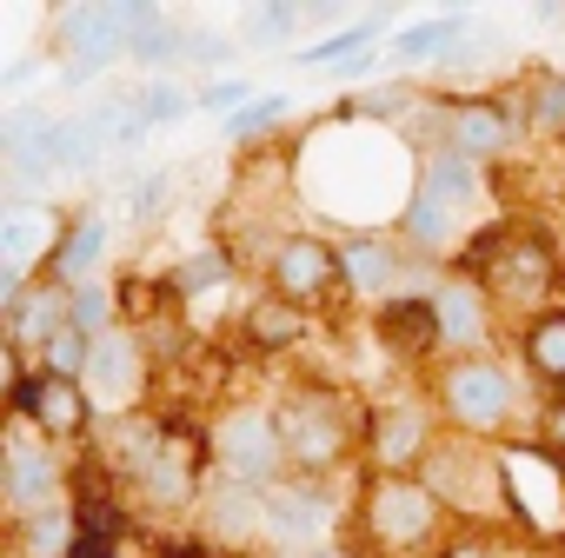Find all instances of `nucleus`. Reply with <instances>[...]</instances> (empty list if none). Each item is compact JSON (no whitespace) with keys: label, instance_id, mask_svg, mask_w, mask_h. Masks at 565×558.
<instances>
[{"label":"nucleus","instance_id":"f257e3e1","mask_svg":"<svg viewBox=\"0 0 565 558\" xmlns=\"http://www.w3.org/2000/svg\"><path fill=\"white\" fill-rule=\"evenodd\" d=\"M300 180L327 219L380 233V219H406V206L419 193V160L406 153V140L393 127L333 120L327 133H313L300 147Z\"/></svg>","mask_w":565,"mask_h":558},{"label":"nucleus","instance_id":"f03ea898","mask_svg":"<svg viewBox=\"0 0 565 558\" xmlns=\"http://www.w3.org/2000/svg\"><path fill=\"white\" fill-rule=\"evenodd\" d=\"M479 287L492 293V307H512V313L539 320L532 307H545L558 293V253H552V239L532 233V226H486Z\"/></svg>","mask_w":565,"mask_h":558},{"label":"nucleus","instance_id":"7ed1b4c3","mask_svg":"<svg viewBox=\"0 0 565 558\" xmlns=\"http://www.w3.org/2000/svg\"><path fill=\"white\" fill-rule=\"evenodd\" d=\"M206 459L220 479L233 485H253V492H273L287 479V439H279V412L259 406V399H233L213 426H206Z\"/></svg>","mask_w":565,"mask_h":558},{"label":"nucleus","instance_id":"20e7f679","mask_svg":"<svg viewBox=\"0 0 565 558\" xmlns=\"http://www.w3.org/2000/svg\"><path fill=\"white\" fill-rule=\"evenodd\" d=\"M446 525V505L426 479H366L360 492V532L373 558H419Z\"/></svg>","mask_w":565,"mask_h":558},{"label":"nucleus","instance_id":"39448f33","mask_svg":"<svg viewBox=\"0 0 565 558\" xmlns=\"http://www.w3.org/2000/svg\"><path fill=\"white\" fill-rule=\"evenodd\" d=\"M433 406L459 439H499L519 419V386L499 360H446L433 379Z\"/></svg>","mask_w":565,"mask_h":558},{"label":"nucleus","instance_id":"423d86ee","mask_svg":"<svg viewBox=\"0 0 565 558\" xmlns=\"http://www.w3.org/2000/svg\"><path fill=\"white\" fill-rule=\"evenodd\" d=\"M273 412H279V439H287V472L300 485H313V479H327V472H340L353 459V426H347L333 393L300 386V393L279 399Z\"/></svg>","mask_w":565,"mask_h":558},{"label":"nucleus","instance_id":"0eeeda50","mask_svg":"<svg viewBox=\"0 0 565 558\" xmlns=\"http://www.w3.org/2000/svg\"><path fill=\"white\" fill-rule=\"evenodd\" d=\"M266 279H273V293L294 300L300 313H327L347 293L340 239H327V233H279L273 239V259H266Z\"/></svg>","mask_w":565,"mask_h":558},{"label":"nucleus","instance_id":"6e6552de","mask_svg":"<svg viewBox=\"0 0 565 558\" xmlns=\"http://www.w3.org/2000/svg\"><path fill=\"white\" fill-rule=\"evenodd\" d=\"M0 492H8L14 525H28V518L67 505V472H61V459H54V439H41L28 419L8 426V452H0Z\"/></svg>","mask_w":565,"mask_h":558},{"label":"nucleus","instance_id":"1a4fd4ad","mask_svg":"<svg viewBox=\"0 0 565 558\" xmlns=\"http://www.w3.org/2000/svg\"><path fill=\"white\" fill-rule=\"evenodd\" d=\"M8 412L28 419L41 439H81L94 426V399L81 379H54V373H28L21 353H8Z\"/></svg>","mask_w":565,"mask_h":558},{"label":"nucleus","instance_id":"9d476101","mask_svg":"<svg viewBox=\"0 0 565 558\" xmlns=\"http://www.w3.org/2000/svg\"><path fill=\"white\" fill-rule=\"evenodd\" d=\"M433 446H439V426H433V406L426 399H386L366 419L373 479H419L426 459H433Z\"/></svg>","mask_w":565,"mask_h":558},{"label":"nucleus","instance_id":"9b49d317","mask_svg":"<svg viewBox=\"0 0 565 558\" xmlns=\"http://www.w3.org/2000/svg\"><path fill=\"white\" fill-rule=\"evenodd\" d=\"M433 492H439V505L446 512H479V505H492V498H505V459L499 452H486L479 439H439L433 446V459H426V472H419Z\"/></svg>","mask_w":565,"mask_h":558},{"label":"nucleus","instance_id":"f8f14e48","mask_svg":"<svg viewBox=\"0 0 565 558\" xmlns=\"http://www.w3.org/2000/svg\"><path fill=\"white\" fill-rule=\"evenodd\" d=\"M61 233H67V219L61 213H47V206H34V200H14L8 213H0V313H8L28 287H34V266L47 259L54 266V246H61Z\"/></svg>","mask_w":565,"mask_h":558},{"label":"nucleus","instance_id":"ddd939ff","mask_svg":"<svg viewBox=\"0 0 565 558\" xmlns=\"http://www.w3.org/2000/svg\"><path fill=\"white\" fill-rule=\"evenodd\" d=\"M54 34H61V47L74 54L67 87H87L107 61L134 54V8H61V14H54Z\"/></svg>","mask_w":565,"mask_h":558},{"label":"nucleus","instance_id":"4468645a","mask_svg":"<svg viewBox=\"0 0 565 558\" xmlns=\"http://www.w3.org/2000/svg\"><path fill=\"white\" fill-rule=\"evenodd\" d=\"M87 399H94V412H107L114 426L120 419H140V393H147V346L120 326V333H107V340H94V366H87Z\"/></svg>","mask_w":565,"mask_h":558},{"label":"nucleus","instance_id":"2eb2a0df","mask_svg":"<svg viewBox=\"0 0 565 558\" xmlns=\"http://www.w3.org/2000/svg\"><path fill=\"white\" fill-rule=\"evenodd\" d=\"M505 498L539 532H565V465L545 446H505Z\"/></svg>","mask_w":565,"mask_h":558},{"label":"nucleus","instance_id":"dca6fc26","mask_svg":"<svg viewBox=\"0 0 565 558\" xmlns=\"http://www.w3.org/2000/svg\"><path fill=\"white\" fill-rule=\"evenodd\" d=\"M433 313H439V346H446L452 360H486V340H492V293L479 287L472 272L433 279Z\"/></svg>","mask_w":565,"mask_h":558},{"label":"nucleus","instance_id":"f3484780","mask_svg":"<svg viewBox=\"0 0 565 558\" xmlns=\"http://www.w3.org/2000/svg\"><path fill=\"white\" fill-rule=\"evenodd\" d=\"M340 259H347V293L380 300V307L413 300V287H406V246L393 233H353V239H340Z\"/></svg>","mask_w":565,"mask_h":558},{"label":"nucleus","instance_id":"a211bd4d","mask_svg":"<svg viewBox=\"0 0 565 558\" xmlns=\"http://www.w3.org/2000/svg\"><path fill=\"white\" fill-rule=\"evenodd\" d=\"M0 320H8V353H47V340H61L67 326H74V287H61V279H34V287L8 307V313H0Z\"/></svg>","mask_w":565,"mask_h":558},{"label":"nucleus","instance_id":"6ab92c4d","mask_svg":"<svg viewBox=\"0 0 565 558\" xmlns=\"http://www.w3.org/2000/svg\"><path fill=\"white\" fill-rule=\"evenodd\" d=\"M419 193L472 226V213L486 206V167L466 160V153H452V147H433V153L419 160Z\"/></svg>","mask_w":565,"mask_h":558},{"label":"nucleus","instance_id":"aec40b11","mask_svg":"<svg viewBox=\"0 0 565 558\" xmlns=\"http://www.w3.org/2000/svg\"><path fill=\"white\" fill-rule=\"evenodd\" d=\"M259 505H266V538H273L279 551L320 545V532H327V518H333V505H327L313 485H273Z\"/></svg>","mask_w":565,"mask_h":558},{"label":"nucleus","instance_id":"412c9836","mask_svg":"<svg viewBox=\"0 0 565 558\" xmlns=\"http://www.w3.org/2000/svg\"><path fill=\"white\" fill-rule=\"evenodd\" d=\"M446 147L486 167V160H499L512 147V114L499 100H452L446 107Z\"/></svg>","mask_w":565,"mask_h":558},{"label":"nucleus","instance_id":"4be33fe9","mask_svg":"<svg viewBox=\"0 0 565 558\" xmlns=\"http://www.w3.org/2000/svg\"><path fill=\"white\" fill-rule=\"evenodd\" d=\"M307 320H313V313H300L294 300H279V293L266 287V293H253V300H246L239 333H246V346H253V353H294V346L307 340Z\"/></svg>","mask_w":565,"mask_h":558},{"label":"nucleus","instance_id":"5701e85b","mask_svg":"<svg viewBox=\"0 0 565 558\" xmlns=\"http://www.w3.org/2000/svg\"><path fill=\"white\" fill-rule=\"evenodd\" d=\"M380 340H386L399 360H426V353H439V313H433V293H413V300L380 307Z\"/></svg>","mask_w":565,"mask_h":558},{"label":"nucleus","instance_id":"b1692460","mask_svg":"<svg viewBox=\"0 0 565 558\" xmlns=\"http://www.w3.org/2000/svg\"><path fill=\"white\" fill-rule=\"evenodd\" d=\"M100 253H107V219L100 213H74L67 233H61V246H54L47 279H61V287H87L94 266H100Z\"/></svg>","mask_w":565,"mask_h":558},{"label":"nucleus","instance_id":"393cba45","mask_svg":"<svg viewBox=\"0 0 565 558\" xmlns=\"http://www.w3.org/2000/svg\"><path fill=\"white\" fill-rule=\"evenodd\" d=\"M459 233H466L459 213H446V206H433L426 193H413V206H406V219H399V246H406V253H419V259H446V253L459 246Z\"/></svg>","mask_w":565,"mask_h":558},{"label":"nucleus","instance_id":"a878e982","mask_svg":"<svg viewBox=\"0 0 565 558\" xmlns=\"http://www.w3.org/2000/svg\"><path fill=\"white\" fill-rule=\"evenodd\" d=\"M134 61L173 74V67L186 61V28H180L173 14H160V8H134Z\"/></svg>","mask_w":565,"mask_h":558},{"label":"nucleus","instance_id":"bb28decb","mask_svg":"<svg viewBox=\"0 0 565 558\" xmlns=\"http://www.w3.org/2000/svg\"><path fill=\"white\" fill-rule=\"evenodd\" d=\"M519 353H525V366H532L545 386H565V313L552 307V313L525 320V326H519Z\"/></svg>","mask_w":565,"mask_h":558},{"label":"nucleus","instance_id":"cd10ccee","mask_svg":"<svg viewBox=\"0 0 565 558\" xmlns=\"http://www.w3.org/2000/svg\"><path fill=\"white\" fill-rule=\"evenodd\" d=\"M173 300H220L226 287H233V253L226 246H200L193 259H180L173 266Z\"/></svg>","mask_w":565,"mask_h":558},{"label":"nucleus","instance_id":"c85d7f7f","mask_svg":"<svg viewBox=\"0 0 565 558\" xmlns=\"http://www.w3.org/2000/svg\"><path fill=\"white\" fill-rule=\"evenodd\" d=\"M466 28H472V14H433V21H413V28L393 41V54H399L406 67L439 61L446 47H459V41H466Z\"/></svg>","mask_w":565,"mask_h":558},{"label":"nucleus","instance_id":"c756f323","mask_svg":"<svg viewBox=\"0 0 565 558\" xmlns=\"http://www.w3.org/2000/svg\"><path fill=\"white\" fill-rule=\"evenodd\" d=\"M100 153V120H54L47 127V173H87Z\"/></svg>","mask_w":565,"mask_h":558},{"label":"nucleus","instance_id":"7c9ffc66","mask_svg":"<svg viewBox=\"0 0 565 558\" xmlns=\"http://www.w3.org/2000/svg\"><path fill=\"white\" fill-rule=\"evenodd\" d=\"M74 333H87V340L120 333V287H107V279H87V287H74Z\"/></svg>","mask_w":565,"mask_h":558},{"label":"nucleus","instance_id":"2f4dec72","mask_svg":"<svg viewBox=\"0 0 565 558\" xmlns=\"http://www.w3.org/2000/svg\"><path fill=\"white\" fill-rule=\"evenodd\" d=\"M21 545H28V558H74L81 525H74V518H67V505H61V512L28 518V525H21Z\"/></svg>","mask_w":565,"mask_h":558},{"label":"nucleus","instance_id":"473e14b6","mask_svg":"<svg viewBox=\"0 0 565 558\" xmlns=\"http://www.w3.org/2000/svg\"><path fill=\"white\" fill-rule=\"evenodd\" d=\"M307 14H313V8H246V14H239V41H246V47H287Z\"/></svg>","mask_w":565,"mask_h":558},{"label":"nucleus","instance_id":"72a5a7b5","mask_svg":"<svg viewBox=\"0 0 565 558\" xmlns=\"http://www.w3.org/2000/svg\"><path fill=\"white\" fill-rule=\"evenodd\" d=\"M193 107H200V94H186L173 74H160V81L140 94V114H147V127H180Z\"/></svg>","mask_w":565,"mask_h":558},{"label":"nucleus","instance_id":"f704fd0d","mask_svg":"<svg viewBox=\"0 0 565 558\" xmlns=\"http://www.w3.org/2000/svg\"><path fill=\"white\" fill-rule=\"evenodd\" d=\"M525 120L532 127H545V133H565V74H532V87H525Z\"/></svg>","mask_w":565,"mask_h":558},{"label":"nucleus","instance_id":"c9c22d12","mask_svg":"<svg viewBox=\"0 0 565 558\" xmlns=\"http://www.w3.org/2000/svg\"><path fill=\"white\" fill-rule=\"evenodd\" d=\"M287 114H294V100H287V94H259L253 107H239V114H233V120H220V127H226V140H259V133H273Z\"/></svg>","mask_w":565,"mask_h":558},{"label":"nucleus","instance_id":"e433bc0d","mask_svg":"<svg viewBox=\"0 0 565 558\" xmlns=\"http://www.w3.org/2000/svg\"><path fill=\"white\" fill-rule=\"evenodd\" d=\"M253 100H259V94H253L246 81H206V87H200V107H206V114H220V120H233V114H239V107H253Z\"/></svg>","mask_w":565,"mask_h":558},{"label":"nucleus","instance_id":"4c0bfd02","mask_svg":"<svg viewBox=\"0 0 565 558\" xmlns=\"http://www.w3.org/2000/svg\"><path fill=\"white\" fill-rule=\"evenodd\" d=\"M167 200H173V173H167V167H160V173H140L134 213H140V219H153V213H167Z\"/></svg>","mask_w":565,"mask_h":558},{"label":"nucleus","instance_id":"58836bf2","mask_svg":"<svg viewBox=\"0 0 565 558\" xmlns=\"http://www.w3.org/2000/svg\"><path fill=\"white\" fill-rule=\"evenodd\" d=\"M539 446L565 465V399H552V412H545V426H539Z\"/></svg>","mask_w":565,"mask_h":558},{"label":"nucleus","instance_id":"ea45409f","mask_svg":"<svg viewBox=\"0 0 565 558\" xmlns=\"http://www.w3.org/2000/svg\"><path fill=\"white\" fill-rule=\"evenodd\" d=\"M279 558H340L333 545H307V551H279Z\"/></svg>","mask_w":565,"mask_h":558}]
</instances>
